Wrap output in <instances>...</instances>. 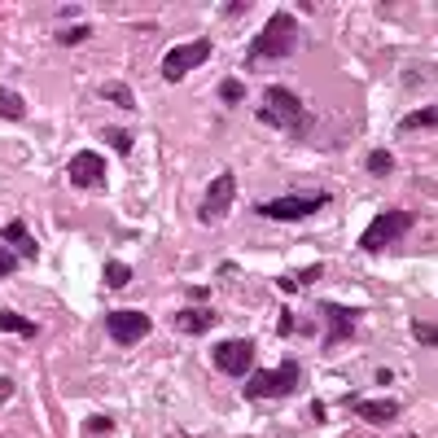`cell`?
Instances as JSON below:
<instances>
[{
	"mask_svg": "<svg viewBox=\"0 0 438 438\" xmlns=\"http://www.w3.org/2000/svg\"><path fill=\"white\" fill-rule=\"evenodd\" d=\"M298 48V18L290 13V9H276L272 18H268V27L254 35V44H250V62L259 66V62H276V58H290Z\"/></svg>",
	"mask_w": 438,
	"mask_h": 438,
	"instance_id": "1",
	"label": "cell"
},
{
	"mask_svg": "<svg viewBox=\"0 0 438 438\" xmlns=\"http://www.w3.org/2000/svg\"><path fill=\"white\" fill-rule=\"evenodd\" d=\"M246 399H280V395H294L298 390V381H302V368H298V359H285V364H276V368H250L246 373Z\"/></svg>",
	"mask_w": 438,
	"mask_h": 438,
	"instance_id": "2",
	"label": "cell"
},
{
	"mask_svg": "<svg viewBox=\"0 0 438 438\" xmlns=\"http://www.w3.org/2000/svg\"><path fill=\"white\" fill-rule=\"evenodd\" d=\"M307 119V106H302V97L298 92H290V88H268L263 92V110H259V123H268V127H294Z\"/></svg>",
	"mask_w": 438,
	"mask_h": 438,
	"instance_id": "3",
	"label": "cell"
},
{
	"mask_svg": "<svg viewBox=\"0 0 438 438\" xmlns=\"http://www.w3.org/2000/svg\"><path fill=\"white\" fill-rule=\"evenodd\" d=\"M417 224V215L412 211H381L373 224H368V233L359 237V250H368V254H377V250H385L390 241H399L407 228Z\"/></svg>",
	"mask_w": 438,
	"mask_h": 438,
	"instance_id": "4",
	"label": "cell"
},
{
	"mask_svg": "<svg viewBox=\"0 0 438 438\" xmlns=\"http://www.w3.org/2000/svg\"><path fill=\"white\" fill-rule=\"evenodd\" d=\"M211 53H215V44L206 40V35H202V40H189V44H180V48H171V53L163 58V80H167V84H180L193 66L211 62Z\"/></svg>",
	"mask_w": 438,
	"mask_h": 438,
	"instance_id": "5",
	"label": "cell"
},
{
	"mask_svg": "<svg viewBox=\"0 0 438 438\" xmlns=\"http://www.w3.org/2000/svg\"><path fill=\"white\" fill-rule=\"evenodd\" d=\"M237 197V175L233 171H219L211 185H206V197H202V224H219L228 215V206Z\"/></svg>",
	"mask_w": 438,
	"mask_h": 438,
	"instance_id": "6",
	"label": "cell"
},
{
	"mask_svg": "<svg viewBox=\"0 0 438 438\" xmlns=\"http://www.w3.org/2000/svg\"><path fill=\"white\" fill-rule=\"evenodd\" d=\"M329 202V193H294V197H272V202H259V215L268 219H307L312 211H320V206Z\"/></svg>",
	"mask_w": 438,
	"mask_h": 438,
	"instance_id": "7",
	"label": "cell"
},
{
	"mask_svg": "<svg viewBox=\"0 0 438 438\" xmlns=\"http://www.w3.org/2000/svg\"><path fill=\"white\" fill-rule=\"evenodd\" d=\"M215 368L228 377H246L254 368V342L250 338H228L215 346Z\"/></svg>",
	"mask_w": 438,
	"mask_h": 438,
	"instance_id": "8",
	"label": "cell"
},
{
	"mask_svg": "<svg viewBox=\"0 0 438 438\" xmlns=\"http://www.w3.org/2000/svg\"><path fill=\"white\" fill-rule=\"evenodd\" d=\"M106 333H110L114 342L132 346V342H141L145 333H149V316L145 312H110L106 316Z\"/></svg>",
	"mask_w": 438,
	"mask_h": 438,
	"instance_id": "9",
	"label": "cell"
},
{
	"mask_svg": "<svg viewBox=\"0 0 438 438\" xmlns=\"http://www.w3.org/2000/svg\"><path fill=\"white\" fill-rule=\"evenodd\" d=\"M66 175H70L75 189H92V185H101V180H106V158H101V153H92V149H80V153L70 158Z\"/></svg>",
	"mask_w": 438,
	"mask_h": 438,
	"instance_id": "10",
	"label": "cell"
},
{
	"mask_svg": "<svg viewBox=\"0 0 438 438\" xmlns=\"http://www.w3.org/2000/svg\"><path fill=\"white\" fill-rule=\"evenodd\" d=\"M346 407H355L364 421H373V425H390V421H399V412H403V403L399 399H359V395H346L342 399Z\"/></svg>",
	"mask_w": 438,
	"mask_h": 438,
	"instance_id": "11",
	"label": "cell"
},
{
	"mask_svg": "<svg viewBox=\"0 0 438 438\" xmlns=\"http://www.w3.org/2000/svg\"><path fill=\"white\" fill-rule=\"evenodd\" d=\"M320 312H324V320H329V342H324V346H338V342H346L351 333H355V316L342 312L338 302H324Z\"/></svg>",
	"mask_w": 438,
	"mask_h": 438,
	"instance_id": "12",
	"label": "cell"
},
{
	"mask_svg": "<svg viewBox=\"0 0 438 438\" xmlns=\"http://www.w3.org/2000/svg\"><path fill=\"white\" fill-rule=\"evenodd\" d=\"M0 237H5V241L13 246V254H18V259H35V254H40V246H35V237L27 233V224H22V219H13V224H5V228H0Z\"/></svg>",
	"mask_w": 438,
	"mask_h": 438,
	"instance_id": "13",
	"label": "cell"
},
{
	"mask_svg": "<svg viewBox=\"0 0 438 438\" xmlns=\"http://www.w3.org/2000/svg\"><path fill=\"white\" fill-rule=\"evenodd\" d=\"M175 329L189 333V338H197V333L215 329V312H211V307H185V312L175 316Z\"/></svg>",
	"mask_w": 438,
	"mask_h": 438,
	"instance_id": "14",
	"label": "cell"
},
{
	"mask_svg": "<svg viewBox=\"0 0 438 438\" xmlns=\"http://www.w3.org/2000/svg\"><path fill=\"white\" fill-rule=\"evenodd\" d=\"M0 119H9V123L27 119V101H22L18 88H0Z\"/></svg>",
	"mask_w": 438,
	"mask_h": 438,
	"instance_id": "15",
	"label": "cell"
},
{
	"mask_svg": "<svg viewBox=\"0 0 438 438\" xmlns=\"http://www.w3.org/2000/svg\"><path fill=\"white\" fill-rule=\"evenodd\" d=\"M0 329H5V333H18V338H35V324L27 320V316H18V312H9V307H5V312H0Z\"/></svg>",
	"mask_w": 438,
	"mask_h": 438,
	"instance_id": "16",
	"label": "cell"
},
{
	"mask_svg": "<svg viewBox=\"0 0 438 438\" xmlns=\"http://www.w3.org/2000/svg\"><path fill=\"white\" fill-rule=\"evenodd\" d=\"M364 167H368V175H390V171H395V158H390V149H373Z\"/></svg>",
	"mask_w": 438,
	"mask_h": 438,
	"instance_id": "17",
	"label": "cell"
},
{
	"mask_svg": "<svg viewBox=\"0 0 438 438\" xmlns=\"http://www.w3.org/2000/svg\"><path fill=\"white\" fill-rule=\"evenodd\" d=\"M434 119H438V110H434V106H425V110H417V114H407V119L399 123V132H417V127H434Z\"/></svg>",
	"mask_w": 438,
	"mask_h": 438,
	"instance_id": "18",
	"label": "cell"
},
{
	"mask_svg": "<svg viewBox=\"0 0 438 438\" xmlns=\"http://www.w3.org/2000/svg\"><path fill=\"white\" fill-rule=\"evenodd\" d=\"M127 280H132V268L119 263V259H110V263H106V285H110V290H123Z\"/></svg>",
	"mask_w": 438,
	"mask_h": 438,
	"instance_id": "19",
	"label": "cell"
},
{
	"mask_svg": "<svg viewBox=\"0 0 438 438\" xmlns=\"http://www.w3.org/2000/svg\"><path fill=\"white\" fill-rule=\"evenodd\" d=\"M101 97H106V101H114V106H123V110H132L136 106V101H132V92H127L123 84H106V88H97Z\"/></svg>",
	"mask_w": 438,
	"mask_h": 438,
	"instance_id": "20",
	"label": "cell"
},
{
	"mask_svg": "<svg viewBox=\"0 0 438 438\" xmlns=\"http://www.w3.org/2000/svg\"><path fill=\"white\" fill-rule=\"evenodd\" d=\"M241 97H246V84H241V80H224V84H219V101H228V106H237Z\"/></svg>",
	"mask_w": 438,
	"mask_h": 438,
	"instance_id": "21",
	"label": "cell"
},
{
	"mask_svg": "<svg viewBox=\"0 0 438 438\" xmlns=\"http://www.w3.org/2000/svg\"><path fill=\"white\" fill-rule=\"evenodd\" d=\"M106 141H110L119 153H132V132H123V127H110V132H106Z\"/></svg>",
	"mask_w": 438,
	"mask_h": 438,
	"instance_id": "22",
	"label": "cell"
},
{
	"mask_svg": "<svg viewBox=\"0 0 438 438\" xmlns=\"http://www.w3.org/2000/svg\"><path fill=\"white\" fill-rule=\"evenodd\" d=\"M92 35V27L84 22V27H70V31H62V48H75V44H84Z\"/></svg>",
	"mask_w": 438,
	"mask_h": 438,
	"instance_id": "23",
	"label": "cell"
},
{
	"mask_svg": "<svg viewBox=\"0 0 438 438\" xmlns=\"http://www.w3.org/2000/svg\"><path fill=\"white\" fill-rule=\"evenodd\" d=\"M412 333H417V342H425V346L438 342V329H434L429 320H417V324H412Z\"/></svg>",
	"mask_w": 438,
	"mask_h": 438,
	"instance_id": "24",
	"label": "cell"
},
{
	"mask_svg": "<svg viewBox=\"0 0 438 438\" xmlns=\"http://www.w3.org/2000/svg\"><path fill=\"white\" fill-rule=\"evenodd\" d=\"M18 272V254L13 250H0V276H13Z\"/></svg>",
	"mask_w": 438,
	"mask_h": 438,
	"instance_id": "25",
	"label": "cell"
},
{
	"mask_svg": "<svg viewBox=\"0 0 438 438\" xmlns=\"http://www.w3.org/2000/svg\"><path fill=\"white\" fill-rule=\"evenodd\" d=\"M84 429H88V434H110V429H114V421H110V417H88V425H84Z\"/></svg>",
	"mask_w": 438,
	"mask_h": 438,
	"instance_id": "26",
	"label": "cell"
},
{
	"mask_svg": "<svg viewBox=\"0 0 438 438\" xmlns=\"http://www.w3.org/2000/svg\"><path fill=\"white\" fill-rule=\"evenodd\" d=\"M276 329H280V338H290V333H294V312H280Z\"/></svg>",
	"mask_w": 438,
	"mask_h": 438,
	"instance_id": "27",
	"label": "cell"
},
{
	"mask_svg": "<svg viewBox=\"0 0 438 438\" xmlns=\"http://www.w3.org/2000/svg\"><path fill=\"white\" fill-rule=\"evenodd\" d=\"M250 5H246V0H237V5H224V18H237V13H246Z\"/></svg>",
	"mask_w": 438,
	"mask_h": 438,
	"instance_id": "28",
	"label": "cell"
},
{
	"mask_svg": "<svg viewBox=\"0 0 438 438\" xmlns=\"http://www.w3.org/2000/svg\"><path fill=\"white\" fill-rule=\"evenodd\" d=\"M276 285H280V294H294V290H298V280H294V276H280Z\"/></svg>",
	"mask_w": 438,
	"mask_h": 438,
	"instance_id": "29",
	"label": "cell"
},
{
	"mask_svg": "<svg viewBox=\"0 0 438 438\" xmlns=\"http://www.w3.org/2000/svg\"><path fill=\"white\" fill-rule=\"evenodd\" d=\"M5 399H13V381H9V377H0V403H5Z\"/></svg>",
	"mask_w": 438,
	"mask_h": 438,
	"instance_id": "30",
	"label": "cell"
}]
</instances>
